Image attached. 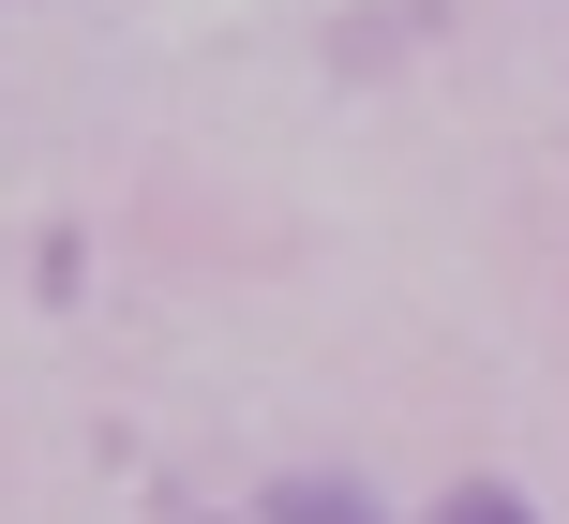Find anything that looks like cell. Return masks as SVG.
<instances>
[{
	"label": "cell",
	"instance_id": "7a4b0ae2",
	"mask_svg": "<svg viewBox=\"0 0 569 524\" xmlns=\"http://www.w3.org/2000/svg\"><path fill=\"white\" fill-rule=\"evenodd\" d=\"M435 524H540V510H525L510 480H450V495H435Z\"/></svg>",
	"mask_w": 569,
	"mask_h": 524
},
{
	"label": "cell",
	"instance_id": "6da1fadb",
	"mask_svg": "<svg viewBox=\"0 0 569 524\" xmlns=\"http://www.w3.org/2000/svg\"><path fill=\"white\" fill-rule=\"evenodd\" d=\"M270 524H390V510L345 495V480H270Z\"/></svg>",
	"mask_w": 569,
	"mask_h": 524
}]
</instances>
